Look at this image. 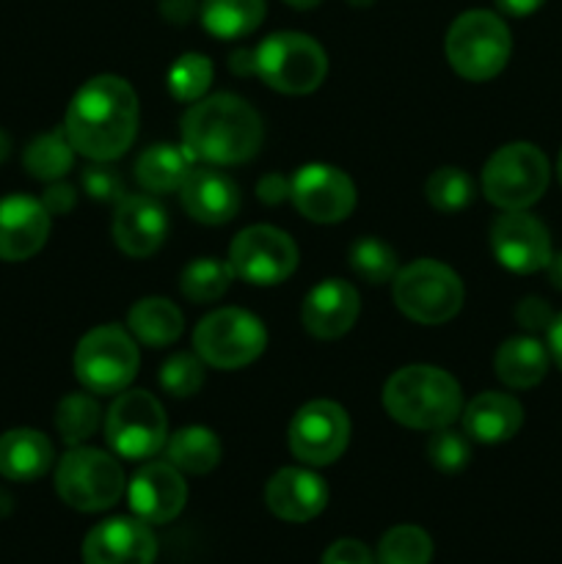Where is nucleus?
Returning <instances> with one entry per match:
<instances>
[{"label": "nucleus", "instance_id": "obj_6", "mask_svg": "<svg viewBox=\"0 0 562 564\" xmlns=\"http://www.w3.org/2000/svg\"><path fill=\"white\" fill-rule=\"evenodd\" d=\"M121 466L102 449L75 446L55 468V490L61 501L77 512H102L125 494Z\"/></svg>", "mask_w": 562, "mask_h": 564}, {"label": "nucleus", "instance_id": "obj_48", "mask_svg": "<svg viewBox=\"0 0 562 564\" xmlns=\"http://www.w3.org/2000/svg\"><path fill=\"white\" fill-rule=\"evenodd\" d=\"M545 270H549V279H551V284L556 286V290H562V253H551V259H549V264H545Z\"/></svg>", "mask_w": 562, "mask_h": 564}, {"label": "nucleus", "instance_id": "obj_20", "mask_svg": "<svg viewBox=\"0 0 562 564\" xmlns=\"http://www.w3.org/2000/svg\"><path fill=\"white\" fill-rule=\"evenodd\" d=\"M169 235V215L152 196H125L114 215V240L127 257H152Z\"/></svg>", "mask_w": 562, "mask_h": 564}, {"label": "nucleus", "instance_id": "obj_15", "mask_svg": "<svg viewBox=\"0 0 562 564\" xmlns=\"http://www.w3.org/2000/svg\"><path fill=\"white\" fill-rule=\"evenodd\" d=\"M490 248L499 264L512 273H538L551 259L549 231L523 209H510L496 218L490 229Z\"/></svg>", "mask_w": 562, "mask_h": 564}, {"label": "nucleus", "instance_id": "obj_34", "mask_svg": "<svg viewBox=\"0 0 562 564\" xmlns=\"http://www.w3.org/2000/svg\"><path fill=\"white\" fill-rule=\"evenodd\" d=\"M350 268L369 284H386L397 275V253L378 237H361L350 246Z\"/></svg>", "mask_w": 562, "mask_h": 564}, {"label": "nucleus", "instance_id": "obj_51", "mask_svg": "<svg viewBox=\"0 0 562 564\" xmlns=\"http://www.w3.org/2000/svg\"><path fill=\"white\" fill-rule=\"evenodd\" d=\"M350 6H356V9H364V6H372L375 0H347Z\"/></svg>", "mask_w": 562, "mask_h": 564}, {"label": "nucleus", "instance_id": "obj_41", "mask_svg": "<svg viewBox=\"0 0 562 564\" xmlns=\"http://www.w3.org/2000/svg\"><path fill=\"white\" fill-rule=\"evenodd\" d=\"M516 317L521 328L527 330H549V325L554 323V314H551V308L540 297H527V301L518 303Z\"/></svg>", "mask_w": 562, "mask_h": 564}, {"label": "nucleus", "instance_id": "obj_26", "mask_svg": "<svg viewBox=\"0 0 562 564\" xmlns=\"http://www.w3.org/2000/svg\"><path fill=\"white\" fill-rule=\"evenodd\" d=\"M127 328L141 345L165 347L180 339L182 328H185V317L165 297H143L127 314Z\"/></svg>", "mask_w": 562, "mask_h": 564}, {"label": "nucleus", "instance_id": "obj_5", "mask_svg": "<svg viewBox=\"0 0 562 564\" xmlns=\"http://www.w3.org/2000/svg\"><path fill=\"white\" fill-rule=\"evenodd\" d=\"M395 303L413 323H450L463 306V281L444 262L419 259L397 270Z\"/></svg>", "mask_w": 562, "mask_h": 564}, {"label": "nucleus", "instance_id": "obj_28", "mask_svg": "<svg viewBox=\"0 0 562 564\" xmlns=\"http://www.w3.org/2000/svg\"><path fill=\"white\" fill-rule=\"evenodd\" d=\"M165 457L176 471L209 474L220 463V441L207 427H182L165 444Z\"/></svg>", "mask_w": 562, "mask_h": 564}, {"label": "nucleus", "instance_id": "obj_16", "mask_svg": "<svg viewBox=\"0 0 562 564\" xmlns=\"http://www.w3.org/2000/svg\"><path fill=\"white\" fill-rule=\"evenodd\" d=\"M158 540L141 518H108L83 540L86 564H154Z\"/></svg>", "mask_w": 562, "mask_h": 564}, {"label": "nucleus", "instance_id": "obj_27", "mask_svg": "<svg viewBox=\"0 0 562 564\" xmlns=\"http://www.w3.org/2000/svg\"><path fill=\"white\" fill-rule=\"evenodd\" d=\"M187 171H191V158H187L185 149L169 147V143L149 147L136 163L138 185L147 193H154V196L180 191Z\"/></svg>", "mask_w": 562, "mask_h": 564}, {"label": "nucleus", "instance_id": "obj_23", "mask_svg": "<svg viewBox=\"0 0 562 564\" xmlns=\"http://www.w3.org/2000/svg\"><path fill=\"white\" fill-rule=\"evenodd\" d=\"M463 433L479 444L510 441L523 424V408L516 397L485 391L463 408Z\"/></svg>", "mask_w": 562, "mask_h": 564}, {"label": "nucleus", "instance_id": "obj_33", "mask_svg": "<svg viewBox=\"0 0 562 564\" xmlns=\"http://www.w3.org/2000/svg\"><path fill=\"white\" fill-rule=\"evenodd\" d=\"M99 405L88 394H69L61 400L58 413H55V427L61 438L69 446H80L83 441L91 438L99 427Z\"/></svg>", "mask_w": 562, "mask_h": 564}, {"label": "nucleus", "instance_id": "obj_25", "mask_svg": "<svg viewBox=\"0 0 562 564\" xmlns=\"http://www.w3.org/2000/svg\"><path fill=\"white\" fill-rule=\"evenodd\" d=\"M494 367L501 383L510 389H532L545 378L549 352L532 336H516L499 347Z\"/></svg>", "mask_w": 562, "mask_h": 564}, {"label": "nucleus", "instance_id": "obj_2", "mask_svg": "<svg viewBox=\"0 0 562 564\" xmlns=\"http://www.w3.org/2000/svg\"><path fill=\"white\" fill-rule=\"evenodd\" d=\"M262 147V119L246 99L215 94L191 105L182 119V149L213 165L246 163Z\"/></svg>", "mask_w": 562, "mask_h": 564}, {"label": "nucleus", "instance_id": "obj_44", "mask_svg": "<svg viewBox=\"0 0 562 564\" xmlns=\"http://www.w3.org/2000/svg\"><path fill=\"white\" fill-rule=\"evenodd\" d=\"M543 3L545 0H496V6L510 17H529L534 14Z\"/></svg>", "mask_w": 562, "mask_h": 564}, {"label": "nucleus", "instance_id": "obj_43", "mask_svg": "<svg viewBox=\"0 0 562 564\" xmlns=\"http://www.w3.org/2000/svg\"><path fill=\"white\" fill-rule=\"evenodd\" d=\"M257 196L262 198L264 204H279L290 196V182L284 180L281 174H268L259 180L257 185Z\"/></svg>", "mask_w": 562, "mask_h": 564}, {"label": "nucleus", "instance_id": "obj_30", "mask_svg": "<svg viewBox=\"0 0 562 564\" xmlns=\"http://www.w3.org/2000/svg\"><path fill=\"white\" fill-rule=\"evenodd\" d=\"M22 163H25L28 174H31L33 180L58 182L66 171H72L75 149H72L64 130L44 132V135L33 138V141L28 143Z\"/></svg>", "mask_w": 562, "mask_h": 564}, {"label": "nucleus", "instance_id": "obj_52", "mask_svg": "<svg viewBox=\"0 0 562 564\" xmlns=\"http://www.w3.org/2000/svg\"><path fill=\"white\" fill-rule=\"evenodd\" d=\"M560 182H562V152H560Z\"/></svg>", "mask_w": 562, "mask_h": 564}, {"label": "nucleus", "instance_id": "obj_31", "mask_svg": "<svg viewBox=\"0 0 562 564\" xmlns=\"http://www.w3.org/2000/svg\"><path fill=\"white\" fill-rule=\"evenodd\" d=\"M231 279H235V270H231L229 262H220V259H213V257H202L182 270L180 286H182V295H185L187 301L213 303L226 295V290L231 286Z\"/></svg>", "mask_w": 562, "mask_h": 564}, {"label": "nucleus", "instance_id": "obj_11", "mask_svg": "<svg viewBox=\"0 0 562 564\" xmlns=\"http://www.w3.org/2000/svg\"><path fill=\"white\" fill-rule=\"evenodd\" d=\"M169 435L165 411L149 391H125L110 405L105 419V438L110 449L127 460H147L158 455Z\"/></svg>", "mask_w": 562, "mask_h": 564}, {"label": "nucleus", "instance_id": "obj_49", "mask_svg": "<svg viewBox=\"0 0 562 564\" xmlns=\"http://www.w3.org/2000/svg\"><path fill=\"white\" fill-rule=\"evenodd\" d=\"M284 3L292 6V9H314L320 0H284Z\"/></svg>", "mask_w": 562, "mask_h": 564}, {"label": "nucleus", "instance_id": "obj_14", "mask_svg": "<svg viewBox=\"0 0 562 564\" xmlns=\"http://www.w3.org/2000/svg\"><path fill=\"white\" fill-rule=\"evenodd\" d=\"M290 198L303 218L314 224H339L356 207V185L345 171L312 163L298 169L290 180Z\"/></svg>", "mask_w": 562, "mask_h": 564}, {"label": "nucleus", "instance_id": "obj_29", "mask_svg": "<svg viewBox=\"0 0 562 564\" xmlns=\"http://www.w3.org/2000/svg\"><path fill=\"white\" fill-rule=\"evenodd\" d=\"M264 20V0H204L202 22L213 36L240 39Z\"/></svg>", "mask_w": 562, "mask_h": 564}, {"label": "nucleus", "instance_id": "obj_36", "mask_svg": "<svg viewBox=\"0 0 562 564\" xmlns=\"http://www.w3.org/2000/svg\"><path fill=\"white\" fill-rule=\"evenodd\" d=\"M213 83V64L202 53H185L169 69V91L180 102H198Z\"/></svg>", "mask_w": 562, "mask_h": 564}, {"label": "nucleus", "instance_id": "obj_46", "mask_svg": "<svg viewBox=\"0 0 562 564\" xmlns=\"http://www.w3.org/2000/svg\"><path fill=\"white\" fill-rule=\"evenodd\" d=\"M229 66L237 75H257V53H253V50H237V53L231 55Z\"/></svg>", "mask_w": 562, "mask_h": 564}, {"label": "nucleus", "instance_id": "obj_35", "mask_svg": "<svg viewBox=\"0 0 562 564\" xmlns=\"http://www.w3.org/2000/svg\"><path fill=\"white\" fill-rule=\"evenodd\" d=\"M424 191H428V202L439 213H461V209H466L472 204L474 182L463 169L446 165V169H439L430 174Z\"/></svg>", "mask_w": 562, "mask_h": 564}, {"label": "nucleus", "instance_id": "obj_9", "mask_svg": "<svg viewBox=\"0 0 562 564\" xmlns=\"http://www.w3.org/2000/svg\"><path fill=\"white\" fill-rule=\"evenodd\" d=\"M268 345L262 319L246 308H218L193 330V347L215 369H242L257 361Z\"/></svg>", "mask_w": 562, "mask_h": 564}, {"label": "nucleus", "instance_id": "obj_47", "mask_svg": "<svg viewBox=\"0 0 562 564\" xmlns=\"http://www.w3.org/2000/svg\"><path fill=\"white\" fill-rule=\"evenodd\" d=\"M549 350H551V358L556 361V367L562 369V314L560 317H554V323L549 325Z\"/></svg>", "mask_w": 562, "mask_h": 564}, {"label": "nucleus", "instance_id": "obj_32", "mask_svg": "<svg viewBox=\"0 0 562 564\" xmlns=\"http://www.w3.org/2000/svg\"><path fill=\"white\" fill-rule=\"evenodd\" d=\"M378 564H430L433 560V540L424 529L411 527H395L380 538Z\"/></svg>", "mask_w": 562, "mask_h": 564}, {"label": "nucleus", "instance_id": "obj_45", "mask_svg": "<svg viewBox=\"0 0 562 564\" xmlns=\"http://www.w3.org/2000/svg\"><path fill=\"white\" fill-rule=\"evenodd\" d=\"M196 11V0H163V14L171 22H185Z\"/></svg>", "mask_w": 562, "mask_h": 564}, {"label": "nucleus", "instance_id": "obj_10", "mask_svg": "<svg viewBox=\"0 0 562 564\" xmlns=\"http://www.w3.org/2000/svg\"><path fill=\"white\" fill-rule=\"evenodd\" d=\"M136 339L119 325L88 330L75 350V375L94 394H119L138 372Z\"/></svg>", "mask_w": 562, "mask_h": 564}, {"label": "nucleus", "instance_id": "obj_50", "mask_svg": "<svg viewBox=\"0 0 562 564\" xmlns=\"http://www.w3.org/2000/svg\"><path fill=\"white\" fill-rule=\"evenodd\" d=\"M9 147H11V143H9V135H6V132L0 130V163H3V160L9 158Z\"/></svg>", "mask_w": 562, "mask_h": 564}, {"label": "nucleus", "instance_id": "obj_24", "mask_svg": "<svg viewBox=\"0 0 562 564\" xmlns=\"http://www.w3.org/2000/svg\"><path fill=\"white\" fill-rule=\"evenodd\" d=\"M53 466V444L39 430H9L0 435V474L14 482H33Z\"/></svg>", "mask_w": 562, "mask_h": 564}, {"label": "nucleus", "instance_id": "obj_4", "mask_svg": "<svg viewBox=\"0 0 562 564\" xmlns=\"http://www.w3.org/2000/svg\"><path fill=\"white\" fill-rule=\"evenodd\" d=\"M510 31L494 11H466L446 33V58L461 77L474 83L490 80L510 58Z\"/></svg>", "mask_w": 562, "mask_h": 564}, {"label": "nucleus", "instance_id": "obj_18", "mask_svg": "<svg viewBox=\"0 0 562 564\" xmlns=\"http://www.w3.org/2000/svg\"><path fill=\"white\" fill-rule=\"evenodd\" d=\"M50 218L39 198L6 196L0 198V259L3 262H25L42 251L50 237Z\"/></svg>", "mask_w": 562, "mask_h": 564}, {"label": "nucleus", "instance_id": "obj_39", "mask_svg": "<svg viewBox=\"0 0 562 564\" xmlns=\"http://www.w3.org/2000/svg\"><path fill=\"white\" fill-rule=\"evenodd\" d=\"M83 191L94 198V202L102 204H119L125 198V182L121 174L108 163L88 165L83 171Z\"/></svg>", "mask_w": 562, "mask_h": 564}, {"label": "nucleus", "instance_id": "obj_17", "mask_svg": "<svg viewBox=\"0 0 562 564\" xmlns=\"http://www.w3.org/2000/svg\"><path fill=\"white\" fill-rule=\"evenodd\" d=\"M127 501L143 523H169L185 507L187 485L171 463H149L127 485Z\"/></svg>", "mask_w": 562, "mask_h": 564}, {"label": "nucleus", "instance_id": "obj_7", "mask_svg": "<svg viewBox=\"0 0 562 564\" xmlns=\"http://www.w3.org/2000/svg\"><path fill=\"white\" fill-rule=\"evenodd\" d=\"M549 187V160L534 143H507L496 149L483 171V193L490 204L510 209H527Z\"/></svg>", "mask_w": 562, "mask_h": 564}, {"label": "nucleus", "instance_id": "obj_8", "mask_svg": "<svg viewBox=\"0 0 562 564\" xmlns=\"http://www.w3.org/2000/svg\"><path fill=\"white\" fill-rule=\"evenodd\" d=\"M257 75L273 91L309 94L328 75V55L306 33H273L257 50Z\"/></svg>", "mask_w": 562, "mask_h": 564}, {"label": "nucleus", "instance_id": "obj_3", "mask_svg": "<svg viewBox=\"0 0 562 564\" xmlns=\"http://www.w3.org/2000/svg\"><path fill=\"white\" fill-rule=\"evenodd\" d=\"M383 408L395 422L411 430L450 427L463 413L457 380L439 367H402L383 386Z\"/></svg>", "mask_w": 562, "mask_h": 564}, {"label": "nucleus", "instance_id": "obj_13", "mask_svg": "<svg viewBox=\"0 0 562 564\" xmlns=\"http://www.w3.org/2000/svg\"><path fill=\"white\" fill-rule=\"evenodd\" d=\"M290 452L306 466H331L350 444V419L331 400H314L290 424Z\"/></svg>", "mask_w": 562, "mask_h": 564}, {"label": "nucleus", "instance_id": "obj_22", "mask_svg": "<svg viewBox=\"0 0 562 564\" xmlns=\"http://www.w3.org/2000/svg\"><path fill=\"white\" fill-rule=\"evenodd\" d=\"M185 213L207 226L226 224L240 209V191L235 182L215 169H191L180 187Z\"/></svg>", "mask_w": 562, "mask_h": 564}, {"label": "nucleus", "instance_id": "obj_1", "mask_svg": "<svg viewBox=\"0 0 562 564\" xmlns=\"http://www.w3.org/2000/svg\"><path fill=\"white\" fill-rule=\"evenodd\" d=\"M64 132L83 158L97 163L121 158L138 132V97L130 83L116 75L83 83L66 108Z\"/></svg>", "mask_w": 562, "mask_h": 564}, {"label": "nucleus", "instance_id": "obj_12", "mask_svg": "<svg viewBox=\"0 0 562 564\" xmlns=\"http://www.w3.org/2000/svg\"><path fill=\"white\" fill-rule=\"evenodd\" d=\"M229 264L237 279L257 286H273L298 268V246L275 226H248L231 240Z\"/></svg>", "mask_w": 562, "mask_h": 564}, {"label": "nucleus", "instance_id": "obj_38", "mask_svg": "<svg viewBox=\"0 0 562 564\" xmlns=\"http://www.w3.org/2000/svg\"><path fill=\"white\" fill-rule=\"evenodd\" d=\"M428 457L439 471H463L468 457H472V446H468L466 433H455L450 427L433 430V438L428 441Z\"/></svg>", "mask_w": 562, "mask_h": 564}, {"label": "nucleus", "instance_id": "obj_19", "mask_svg": "<svg viewBox=\"0 0 562 564\" xmlns=\"http://www.w3.org/2000/svg\"><path fill=\"white\" fill-rule=\"evenodd\" d=\"M361 301L356 286L342 279L320 281L301 308L303 328L317 339H339L356 325Z\"/></svg>", "mask_w": 562, "mask_h": 564}, {"label": "nucleus", "instance_id": "obj_37", "mask_svg": "<svg viewBox=\"0 0 562 564\" xmlns=\"http://www.w3.org/2000/svg\"><path fill=\"white\" fill-rule=\"evenodd\" d=\"M160 386L171 397H193L204 386V361L191 352H176L160 369Z\"/></svg>", "mask_w": 562, "mask_h": 564}, {"label": "nucleus", "instance_id": "obj_42", "mask_svg": "<svg viewBox=\"0 0 562 564\" xmlns=\"http://www.w3.org/2000/svg\"><path fill=\"white\" fill-rule=\"evenodd\" d=\"M77 193L75 187L66 185V182H50V187L44 191L42 204L50 215H66L75 209Z\"/></svg>", "mask_w": 562, "mask_h": 564}, {"label": "nucleus", "instance_id": "obj_40", "mask_svg": "<svg viewBox=\"0 0 562 564\" xmlns=\"http://www.w3.org/2000/svg\"><path fill=\"white\" fill-rule=\"evenodd\" d=\"M320 564H375L372 551L358 540H336Z\"/></svg>", "mask_w": 562, "mask_h": 564}, {"label": "nucleus", "instance_id": "obj_21", "mask_svg": "<svg viewBox=\"0 0 562 564\" xmlns=\"http://www.w3.org/2000/svg\"><path fill=\"white\" fill-rule=\"evenodd\" d=\"M264 501L281 521L306 523L328 505V485L306 468H281L270 477Z\"/></svg>", "mask_w": 562, "mask_h": 564}]
</instances>
